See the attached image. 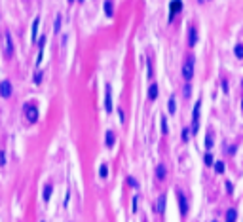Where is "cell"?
<instances>
[{"label":"cell","mask_w":243,"mask_h":222,"mask_svg":"<svg viewBox=\"0 0 243 222\" xmlns=\"http://www.w3.org/2000/svg\"><path fill=\"white\" fill-rule=\"evenodd\" d=\"M192 76H194V57L190 55V57L184 61V65H182V78L186 82H190Z\"/></svg>","instance_id":"6da1fadb"},{"label":"cell","mask_w":243,"mask_h":222,"mask_svg":"<svg viewBox=\"0 0 243 222\" xmlns=\"http://www.w3.org/2000/svg\"><path fill=\"white\" fill-rule=\"evenodd\" d=\"M200 108H201V101H197L194 105V112H192V133H197V125H200Z\"/></svg>","instance_id":"7a4b0ae2"},{"label":"cell","mask_w":243,"mask_h":222,"mask_svg":"<svg viewBox=\"0 0 243 222\" xmlns=\"http://www.w3.org/2000/svg\"><path fill=\"white\" fill-rule=\"evenodd\" d=\"M0 95H2L4 99L12 97V82H10V80H2V82H0Z\"/></svg>","instance_id":"3957f363"},{"label":"cell","mask_w":243,"mask_h":222,"mask_svg":"<svg viewBox=\"0 0 243 222\" xmlns=\"http://www.w3.org/2000/svg\"><path fill=\"white\" fill-rule=\"evenodd\" d=\"M25 116H27V120L30 121V124H36L38 121V108L36 106H27Z\"/></svg>","instance_id":"277c9868"},{"label":"cell","mask_w":243,"mask_h":222,"mask_svg":"<svg viewBox=\"0 0 243 222\" xmlns=\"http://www.w3.org/2000/svg\"><path fill=\"white\" fill-rule=\"evenodd\" d=\"M4 38H6V57H14V51H15V48H14L12 34H10V32H6V34H4Z\"/></svg>","instance_id":"5b68a950"},{"label":"cell","mask_w":243,"mask_h":222,"mask_svg":"<svg viewBox=\"0 0 243 222\" xmlns=\"http://www.w3.org/2000/svg\"><path fill=\"white\" fill-rule=\"evenodd\" d=\"M105 110H106V112L110 114V112H112V93H110V85L106 84V93H105Z\"/></svg>","instance_id":"8992f818"},{"label":"cell","mask_w":243,"mask_h":222,"mask_svg":"<svg viewBox=\"0 0 243 222\" xmlns=\"http://www.w3.org/2000/svg\"><path fill=\"white\" fill-rule=\"evenodd\" d=\"M179 207H181V215L182 216L188 213V203H186V197L182 194H179Z\"/></svg>","instance_id":"52a82bcc"},{"label":"cell","mask_w":243,"mask_h":222,"mask_svg":"<svg viewBox=\"0 0 243 222\" xmlns=\"http://www.w3.org/2000/svg\"><path fill=\"white\" fill-rule=\"evenodd\" d=\"M148 99L150 101H156L158 99V84H150V87H148Z\"/></svg>","instance_id":"ba28073f"},{"label":"cell","mask_w":243,"mask_h":222,"mask_svg":"<svg viewBox=\"0 0 243 222\" xmlns=\"http://www.w3.org/2000/svg\"><path fill=\"white\" fill-rule=\"evenodd\" d=\"M38 25H40V17H36V19H34V23H32V32H30L32 42H36V40H38Z\"/></svg>","instance_id":"9c48e42d"},{"label":"cell","mask_w":243,"mask_h":222,"mask_svg":"<svg viewBox=\"0 0 243 222\" xmlns=\"http://www.w3.org/2000/svg\"><path fill=\"white\" fill-rule=\"evenodd\" d=\"M105 142H106V148H112L114 146V131H106V135H105Z\"/></svg>","instance_id":"30bf717a"},{"label":"cell","mask_w":243,"mask_h":222,"mask_svg":"<svg viewBox=\"0 0 243 222\" xmlns=\"http://www.w3.org/2000/svg\"><path fill=\"white\" fill-rule=\"evenodd\" d=\"M156 176H158V180H163L165 176H167V169H165V165H158V167H156Z\"/></svg>","instance_id":"8fae6325"},{"label":"cell","mask_w":243,"mask_h":222,"mask_svg":"<svg viewBox=\"0 0 243 222\" xmlns=\"http://www.w3.org/2000/svg\"><path fill=\"white\" fill-rule=\"evenodd\" d=\"M165 199H167V197H165V194H161V196L158 197V213H160V215L165 213Z\"/></svg>","instance_id":"7c38bea8"},{"label":"cell","mask_w":243,"mask_h":222,"mask_svg":"<svg viewBox=\"0 0 243 222\" xmlns=\"http://www.w3.org/2000/svg\"><path fill=\"white\" fill-rule=\"evenodd\" d=\"M196 42H197V30H196L194 27H190V38H188V44L194 48V46H196Z\"/></svg>","instance_id":"4fadbf2b"},{"label":"cell","mask_w":243,"mask_h":222,"mask_svg":"<svg viewBox=\"0 0 243 222\" xmlns=\"http://www.w3.org/2000/svg\"><path fill=\"white\" fill-rule=\"evenodd\" d=\"M51 192H53V186L48 184L46 188H44V192H42V197H44V201H50V197H51Z\"/></svg>","instance_id":"5bb4252c"},{"label":"cell","mask_w":243,"mask_h":222,"mask_svg":"<svg viewBox=\"0 0 243 222\" xmlns=\"http://www.w3.org/2000/svg\"><path fill=\"white\" fill-rule=\"evenodd\" d=\"M181 8H182V2H181V0H173V2H171V17H173L177 12H179Z\"/></svg>","instance_id":"9a60e30c"},{"label":"cell","mask_w":243,"mask_h":222,"mask_svg":"<svg viewBox=\"0 0 243 222\" xmlns=\"http://www.w3.org/2000/svg\"><path fill=\"white\" fill-rule=\"evenodd\" d=\"M236 218H237V211L236 209H230L228 213H226V222H236Z\"/></svg>","instance_id":"2e32d148"},{"label":"cell","mask_w":243,"mask_h":222,"mask_svg":"<svg viewBox=\"0 0 243 222\" xmlns=\"http://www.w3.org/2000/svg\"><path fill=\"white\" fill-rule=\"evenodd\" d=\"M105 14H106L108 17H112V15H114V8H112V2H110V0L105 4Z\"/></svg>","instance_id":"e0dca14e"},{"label":"cell","mask_w":243,"mask_h":222,"mask_svg":"<svg viewBox=\"0 0 243 222\" xmlns=\"http://www.w3.org/2000/svg\"><path fill=\"white\" fill-rule=\"evenodd\" d=\"M61 23H63V17H61V14H57V15H55V27H53L55 32L61 30Z\"/></svg>","instance_id":"ac0fdd59"},{"label":"cell","mask_w":243,"mask_h":222,"mask_svg":"<svg viewBox=\"0 0 243 222\" xmlns=\"http://www.w3.org/2000/svg\"><path fill=\"white\" fill-rule=\"evenodd\" d=\"M177 112V103H175V97L171 95L169 97V114H175Z\"/></svg>","instance_id":"d6986e66"},{"label":"cell","mask_w":243,"mask_h":222,"mask_svg":"<svg viewBox=\"0 0 243 222\" xmlns=\"http://www.w3.org/2000/svg\"><path fill=\"white\" fill-rule=\"evenodd\" d=\"M106 175H108V165H106V163H103L101 167H99V176H101V179H105Z\"/></svg>","instance_id":"ffe728a7"},{"label":"cell","mask_w":243,"mask_h":222,"mask_svg":"<svg viewBox=\"0 0 243 222\" xmlns=\"http://www.w3.org/2000/svg\"><path fill=\"white\" fill-rule=\"evenodd\" d=\"M211 146H213V133L209 131V133H207V137H205V148L209 150Z\"/></svg>","instance_id":"44dd1931"},{"label":"cell","mask_w":243,"mask_h":222,"mask_svg":"<svg viewBox=\"0 0 243 222\" xmlns=\"http://www.w3.org/2000/svg\"><path fill=\"white\" fill-rule=\"evenodd\" d=\"M161 133H163V135H167V133H169V127H167V118H165V116H161Z\"/></svg>","instance_id":"7402d4cb"},{"label":"cell","mask_w":243,"mask_h":222,"mask_svg":"<svg viewBox=\"0 0 243 222\" xmlns=\"http://www.w3.org/2000/svg\"><path fill=\"white\" fill-rule=\"evenodd\" d=\"M234 53H236V57H237V59L243 57V46H241V44H237V46L234 48Z\"/></svg>","instance_id":"603a6c76"},{"label":"cell","mask_w":243,"mask_h":222,"mask_svg":"<svg viewBox=\"0 0 243 222\" xmlns=\"http://www.w3.org/2000/svg\"><path fill=\"white\" fill-rule=\"evenodd\" d=\"M215 171L220 175V173H224V163L222 161H215Z\"/></svg>","instance_id":"cb8c5ba5"},{"label":"cell","mask_w":243,"mask_h":222,"mask_svg":"<svg viewBox=\"0 0 243 222\" xmlns=\"http://www.w3.org/2000/svg\"><path fill=\"white\" fill-rule=\"evenodd\" d=\"M203 161H205V165H209V167H211V165H213V154H205V158H203Z\"/></svg>","instance_id":"d4e9b609"},{"label":"cell","mask_w":243,"mask_h":222,"mask_svg":"<svg viewBox=\"0 0 243 222\" xmlns=\"http://www.w3.org/2000/svg\"><path fill=\"white\" fill-rule=\"evenodd\" d=\"M42 78H44V72H36V76H34V84H36V85L42 84Z\"/></svg>","instance_id":"484cf974"},{"label":"cell","mask_w":243,"mask_h":222,"mask_svg":"<svg viewBox=\"0 0 243 222\" xmlns=\"http://www.w3.org/2000/svg\"><path fill=\"white\" fill-rule=\"evenodd\" d=\"M127 184H129L131 188H137V186H139V184H137V180L133 179V176H127Z\"/></svg>","instance_id":"4316f807"},{"label":"cell","mask_w":243,"mask_h":222,"mask_svg":"<svg viewBox=\"0 0 243 222\" xmlns=\"http://www.w3.org/2000/svg\"><path fill=\"white\" fill-rule=\"evenodd\" d=\"M188 135H190V129H188V127H184V129H182V141H184V142L188 141Z\"/></svg>","instance_id":"83f0119b"},{"label":"cell","mask_w":243,"mask_h":222,"mask_svg":"<svg viewBox=\"0 0 243 222\" xmlns=\"http://www.w3.org/2000/svg\"><path fill=\"white\" fill-rule=\"evenodd\" d=\"M137 207H139V197L135 196L133 197V211H135V213H137Z\"/></svg>","instance_id":"f1b7e54d"},{"label":"cell","mask_w":243,"mask_h":222,"mask_svg":"<svg viewBox=\"0 0 243 222\" xmlns=\"http://www.w3.org/2000/svg\"><path fill=\"white\" fill-rule=\"evenodd\" d=\"M46 46V36H42L40 40H38V48H44Z\"/></svg>","instance_id":"f546056e"},{"label":"cell","mask_w":243,"mask_h":222,"mask_svg":"<svg viewBox=\"0 0 243 222\" xmlns=\"http://www.w3.org/2000/svg\"><path fill=\"white\" fill-rule=\"evenodd\" d=\"M226 192H228V194L234 192V186H232V182H226Z\"/></svg>","instance_id":"4dcf8cb0"},{"label":"cell","mask_w":243,"mask_h":222,"mask_svg":"<svg viewBox=\"0 0 243 222\" xmlns=\"http://www.w3.org/2000/svg\"><path fill=\"white\" fill-rule=\"evenodd\" d=\"M6 163V156H4V152H0V165H4Z\"/></svg>","instance_id":"1f68e13d"},{"label":"cell","mask_w":243,"mask_h":222,"mask_svg":"<svg viewBox=\"0 0 243 222\" xmlns=\"http://www.w3.org/2000/svg\"><path fill=\"white\" fill-rule=\"evenodd\" d=\"M184 97H190V85L184 87Z\"/></svg>","instance_id":"d6a6232c"},{"label":"cell","mask_w":243,"mask_h":222,"mask_svg":"<svg viewBox=\"0 0 243 222\" xmlns=\"http://www.w3.org/2000/svg\"><path fill=\"white\" fill-rule=\"evenodd\" d=\"M222 89H224V93H228V82L226 80H222Z\"/></svg>","instance_id":"836d02e7"},{"label":"cell","mask_w":243,"mask_h":222,"mask_svg":"<svg viewBox=\"0 0 243 222\" xmlns=\"http://www.w3.org/2000/svg\"><path fill=\"white\" fill-rule=\"evenodd\" d=\"M69 197H70V192H67V196H65V207L69 205Z\"/></svg>","instance_id":"e575fe53"},{"label":"cell","mask_w":243,"mask_h":222,"mask_svg":"<svg viewBox=\"0 0 243 222\" xmlns=\"http://www.w3.org/2000/svg\"><path fill=\"white\" fill-rule=\"evenodd\" d=\"M118 118H120V121H124V112L121 110H118Z\"/></svg>","instance_id":"d590c367"},{"label":"cell","mask_w":243,"mask_h":222,"mask_svg":"<svg viewBox=\"0 0 243 222\" xmlns=\"http://www.w3.org/2000/svg\"><path fill=\"white\" fill-rule=\"evenodd\" d=\"M200 2H205V0H200Z\"/></svg>","instance_id":"8d00e7d4"},{"label":"cell","mask_w":243,"mask_h":222,"mask_svg":"<svg viewBox=\"0 0 243 222\" xmlns=\"http://www.w3.org/2000/svg\"><path fill=\"white\" fill-rule=\"evenodd\" d=\"M69 2H74V0H69Z\"/></svg>","instance_id":"74e56055"},{"label":"cell","mask_w":243,"mask_h":222,"mask_svg":"<svg viewBox=\"0 0 243 222\" xmlns=\"http://www.w3.org/2000/svg\"><path fill=\"white\" fill-rule=\"evenodd\" d=\"M78 2H84V0H78Z\"/></svg>","instance_id":"f35d334b"},{"label":"cell","mask_w":243,"mask_h":222,"mask_svg":"<svg viewBox=\"0 0 243 222\" xmlns=\"http://www.w3.org/2000/svg\"><path fill=\"white\" fill-rule=\"evenodd\" d=\"M213 222H217V220H213Z\"/></svg>","instance_id":"ab89813d"},{"label":"cell","mask_w":243,"mask_h":222,"mask_svg":"<svg viewBox=\"0 0 243 222\" xmlns=\"http://www.w3.org/2000/svg\"><path fill=\"white\" fill-rule=\"evenodd\" d=\"M42 222H44V220H42Z\"/></svg>","instance_id":"60d3db41"}]
</instances>
